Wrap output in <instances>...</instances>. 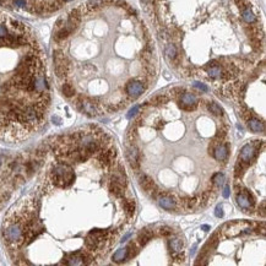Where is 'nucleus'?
I'll return each mask as SVG.
<instances>
[{
    "mask_svg": "<svg viewBox=\"0 0 266 266\" xmlns=\"http://www.w3.org/2000/svg\"><path fill=\"white\" fill-rule=\"evenodd\" d=\"M12 17L0 12V33ZM28 29L25 24L17 27L10 38L0 46L14 42ZM50 102L46 71L41 73H0V139L20 141L37 131L46 120Z\"/></svg>",
    "mask_w": 266,
    "mask_h": 266,
    "instance_id": "1",
    "label": "nucleus"
},
{
    "mask_svg": "<svg viewBox=\"0 0 266 266\" xmlns=\"http://www.w3.org/2000/svg\"><path fill=\"white\" fill-rule=\"evenodd\" d=\"M26 161L19 158H6L0 153V209L10 197L11 192L25 180Z\"/></svg>",
    "mask_w": 266,
    "mask_h": 266,
    "instance_id": "2",
    "label": "nucleus"
},
{
    "mask_svg": "<svg viewBox=\"0 0 266 266\" xmlns=\"http://www.w3.org/2000/svg\"><path fill=\"white\" fill-rule=\"evenodd\" d=\"M144 91H145V86L141 81L131 80L125 85V92L130 99H136L138 97H140L144 93Z\"/></svg>",
    "mask_w": 266,
    "mask_h": 266,
    "instance_id": "3",
    "label": "nucleus"
},
{
    "mask_svg": "<svg viewBox=\"0 0 266 266\" xmlns=\"http://www.w3.org/2000/svg\"><path fill=\"white\" fill-rule=\"evenodd\" d=\"M179 107L183 110L193 112L197 107V98L193 93H184V95H182V97H180Z\"/></svg>",
    "mask_w": 266,
    "mask_h": 266,
    "instance_id": "4",
    "label": "nucleus"
},
{
    "mask_svg": "<svg viewBox=\"0 0 266 266\" xmlns=\"http://www.w3.org/2000/svg\"><path fill=\"white\" fill-rule=\"evenodd\" d=\"M140 185H141V188L145 190L146 193H150L152 196H156L158 188H157V185L155 184V182L148 175L142 174L140 177Z\"/></svg>",
    "mask_w": 266,
    "mask_h": 266,
    "instance_id": "5",
    "label": "nucleus"
},
{
    "mask_svg": "<svg viewBox=\"0 0 266 266\" xmlns=\"http://www.w3.org/2000/svg\"><path fill=\"white\" fill-rule=\"evenodd\" d=\"M126 158H128L129 165L131 166V168L136 169L139 167V165H140V153H139V150L134 145L128 147V150H126Z\"/></svg>",
    "mask_w": 266,
    "mask_h": 266,
    "instance_id": "6",
    "label": "nucleus"
},
{
    "mask_svg": "<svg viewBox=\"0 0 266 266\" xmlns=\"http://www.w3.org/2000/svg\"><path fill=\"white\" fill-rule=\"evenodd\" d=\"M255 148L253 145H245L241 151V156H239V162H242L244 165H249V162L251 161V158L255 156Z\"/></svg>",
    "mask_w": 266,
    "mask_h": 266,
    "instance_id": "7",
    "label": "nucleus"
},
{
    "mask_svg": "<svg viewBox=\"0 0 266 266\" xmlns=\"http://www.w3.org/2000/svg\"><path fill=\"white\" fill-rule=\"evenodd\" d=\"M237 204L244 209V210H250L253 206V201L250 199V195L246 190H243L237 194Z\"/></svg>",
    "mask_w": 266,
    "mask_h": 266,
    "instance_id": "8",
    "label": "nucleus"
},
{
    "mask_svg": "<svg viewBox=\"0 0 266 266\" xmlns=\"http://www.w3.org/2000/svg\"><path fill=\"white\" fill-rule=\"evenodd\" d=\"M158 204H160V206L162 209L168 210V211H172V210L177 209V201H174L170 196H161L158 199Z\"/></svg>",
    "mask_w": 266,
    "mask_h": 266,
    "instance_id": "9",
    "label": "nucleus"
},
{
    "mask_svg": "<svg viewBox=\"0 0 266 266\" xmlns=\"http://www.w3.org/2000/svg\"><path fill=\"white\" fill-rule=\"evenodd\" d=\"M214 157L217 160V161H224L228 156V148L227 146L223 145V144H218L215 150H214Z\"/></svg>",
    "mask_w": 266,
    "mask_h": 266,
    "instance_id": "10",
    "label": "nucleus"
},
{
    "mask_svg": "<svg viewBox=\"0 0 266 266\" xmlns=\"http://www.w3.org/2000/svg\"><path fill=\"white\" fill-rule=\"evenodd\" d=\"M153 237V232L150 231V229H144L142 232L139 233V237H138V245L139 246H144L146 243L148 241H151V238Z\"/></svg>",
    "mask_w": 266,
    "mask_h": 266,
    "instance_id": "11",
    "label": "nucleus"
},
{
    "mask_svg": "<svg viewBox=\"0 0 266 266\" xmlns=\"http://www.w3.org/2000/svg\"><path fill=\"white\" fill-rule=\"evenodd\" d=\"M168 245H169L172 254L180 253L182 249H183V241L179 239V238H172V239H169V242H168Z\"/></svg>",
    "mask_w": 266,
    "mask_h": 266,
    "instance_id": "12",
    "label": "nucleus"
},
{
    "mask_svg": "<svg viewBox=\"0 0 266 266\" xmlns=\"http://www.w3.org/2000/svg\"><path fill=\"white\" fill-rule=\"evenodd\" d=\"M248 125H249L250 130H253L254 133H263V131H264V124H263L260 120L255 119V118L249 119Z\"/></svg>",
    "mask_w": 266,
    "mask_h": 266,
    "instance_id": "13",
    "label": "nucleus"
},
{
    "mask_svg": "<svg viewBox=\"0 0 266 266\" xmlns=\"http://www.w3.org/2000/svg\"><path fill=\"white\" fill-rule=\"evenodd\" d=\"M125 259H128V248H123V249H118L115 251V254L113 255V261L114 263H121Z\"/></svg>",
    "mask_w": 266,
    "mask_h": 266,
    "instance_id": "14",
    "label": "nucleus"
},
{
    "mask_svg": "<svg viewBox=\"0 0 266 266\" xmlns=\"http://www.w3.org/2000/svg\"><path fill=\"white\" fill-rule=\"evenodd\" d=\"M109 190H110V193L113 194L114 196H117V197H123V195H124V188L120 187L119 184H117V183H113V182H110Z\"/></svg>",
    "mask_w": 266,
    "mask_h": 266,
    "instance_id": "15",
    "label": "nucleus"
},
{
    "mask_svg": "<svg viewBox=\"0 0 266 266\" xmlns=\"http://www.w3.org/2000/svg\"><path fill=\"white\" fill-rule=\"evenodd\" d=\"M123 207L125 210V212L129 216L134 215V210H135V202L133 200H123Z\"/></svg>",
    "mask_w": 266,
    "mask_h": 266,
    "instance_id": "16",
    "label": "nucleus"
},
{
    "mask_svg": "<svg viewBox=\"0 0 266 266\" xmlns=\"http://www.w3.org/2000/svg\"><path fill=\"white\" fill-rule=\"evenodd\" d=\"M243 20L245 21V22H248V24H253V22H255V20H256V17H255V15L253 14V11L250 10V9H244L243 10Z\"/></svg>",
    "mask_w": 266,
    "mask_h": 266,
    "instance_id": "17",
    "label": "nucleus"
},
{
    "mask_svg": "<svg viewBox=\"0 0 266 266\" xmlns=\"http://www.w3.org/2000/svg\"><path fill=\"white\" fill-rule=\"evenodd\" d=\"M207 73L209 75L211 76V77H214V79H216V77H219L221 75H222V69L218 66L217 64H211V68H209L207 69Z\"/></svg>",
    "mask_w": 266,
    "mask_h": 266,
    "instance_id": "18",
    "label": "nucleus"
},
{
    "mask_svg": "<svg viewBox=\"0 0 266 266\" xmlns=\"http://www.w3.org/2000/svg\"><path fill=\"white\" fill-rule=\"evenodd\" d=\"M207 109L212 113V114H215V115H217V117H221L222 114H223V110L221 109V107L216 104V103H214V102H210V103H207Z\"/></svg>",
    "mask_w": 266,
    "mask_h": 266,
    "instance_id": "19",
    "label": "nucleus"
},
{
    "mask_svg": "<svg viewBox=\"0 0 266 266\" xmlns=\"http://www.w3.org/2000/svg\"><path fill=\"white\" fill-rule=\"evenodd\" d=\"M166 55L169 58V59H174L175 55H177V49L173 44H168L167 48H166Z\"/></svg>",
    "mask_w": 266,
    "mask_h": 266,
    "instance_id": "20",
    "label": "nucleus"
},
{
    "mask_svg": "<svg viewBox=\"0 0 266 266\" xmlns=\"http://www.w3.org/2000/svg\"><path fill=\"white\" fill-rule=\"evenodd\" d=\"M172 233H173V231H172L170 227L165 226V227H161V228H160V234H161L162 237H169Z\"/></svg>",
    "mask_w": 266,
    "mask_h": 266,
    "instance_id": "21",
    "label": "nucleus"
},
{
    "mask_svg": "<svg viewBox=\"0 0 266 266\" xmlns=\"http://www.w3.org/2000/svg\"><path fill=\"white\" fill-rule=\"evenodd\" d=\"M223 179H224V175H223L221 172L216 173V174L212 177V182H214V184H221V183L223 182Z\"/></svg>",
    "mask_w": 266,
    "mask_h": 266,
    "instance_id": "22",
    "label": "nucleus"
},
{
    "mask_svg": "<svg viewBox=\"0 0 266 266\" xmlns=\"http://www.w3.org/2000/svg\"><path fill=\"white\" fill-rule=\"evenodd\" d=\"M194 86L196 87V88H199V90H201V91H207V86L206 85H204V83H200V82H195L194 83Z\"/></svg>",
    "mask_w": 266,
    "mask_h": 266,
    "instance_id": "23",
    "label": "nucleus"
},
{
    "mask_svg": "<svg viewBox=\"0 0 266 266\" xmlns=\"http://www.w3.org/2000/svg\"><path fill=\"white\" fill-rule=\"evenodd\" d=\"M215 215H216L217 217H222V216H223V210H222V206H221V205H218L217 207H216Z\"/></svg>",
    "mask_w": 266,
    "mask_h": 266,
    "instance_id": "24",
    "label": "nucleus"
},
{
    "mask_svg": "<svg viewBox=\"0 0 266 266\" xmlns=\"http://www.w3.org/2000/svg\"><path fill=\"white\" fill-rule=\"evenodd\" d=\"M138 109H139V107H138V106H135V107L130 110V113H129V115H128V117H129V118H131V115H134V114H135V112H136Z\"/></svg>",
    "mask_w": 266,
    "mask_h": 266,
    "instance_id": "25",
    "label": "nucleus"
},
{
    "mask_svg": "<svg viewBox=\"0 0 266 266\" xmlns=\"http://www.w3.org/2000/svg\"><path fill=\"white\" fill-rule=\"evenodd\" d=\"M223 196H224V197H228V196H229V189H228V187L224 188V190H223Z\"/></svg>",
    "mask_w": 266,
    "mask_h": 266,
    "instance_id": "26",
    "label": "nucleus"
},
{
    "mask_svg": "<svg viewBox=\"0 0 266 266\" xmlns=\"http://www.w3.org/2000/svg\"><path fill=\"white\" fill-rule=\"evenodd\" d=\"M201 228H202V229H205V231H207V229H209V228H210V227H209V226H202V227H201Z\"/></svg>",
    "mask_w": 266,
    "mask_h": 266,
    "instance_id": "27",
    "label": "nucleus"
}]
</instances>
